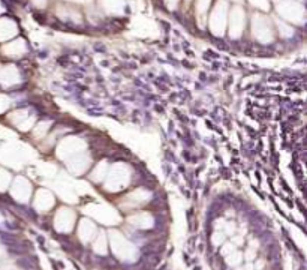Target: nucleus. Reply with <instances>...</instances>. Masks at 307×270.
I'll return each mask as SVG.
<instances>
[{
  "mask_svg": "<svg viewBox=\"0 0 307 270\" xmlns=\"http://www.w3.org/2000/svg\"><path fill=\"white\" fill-rule=\"evenodd\" d=\"M9 119H11L12 125H15L17 128H20V129H23V131H26V125H24V123H27L28 128H32V126L35 125V123H33V122H35V117H33V116H30V114L27 113V110H18V111L9 114Z\"/></svg>",
  "mask_w": 307,
  "mask_h": 270,
  "instance_id": "1",
  "label": "nucleus"
},
{
  "mask_svg": "<svg viewBox=\"0 0 307 270\" xmlns=\"http://www.w3.org/2000/svg\"><path fill=\"white\" fill-rule=\"evenodd\" d=\"M17 33V26L8 18H0V42L9 41Z\"/></svg>",
  "mask_w": 307,
  "mask_h": 270,
  "instance_id": "2",
  "label": "nucleus"
},
{
  "mask_svg": "<svg viewBox=\"0 0 307 270\" xmlns=\"http://www.w3.org/2000/svg\"><path fill=\"white\" fill-rule=\"evenodd\" d=\"M20 77H18V72L14 66H6L0 71V83L3 86H12L15 83H18Z\"/></svg>",
  "mask_w": 307,
  "mask_h": 270,
  "instance_id": "3",
  "label": "nucleus"
},
{
  "mask_svg": "<svg viewBox=\"0 0 307 270\" xmlns=\"http://www.w3.org/2000/svg\"><path fill=\"white\" fill-rule=\"evenodd\" d=\"M24 50H26V44H24L23 39L11 41V42H8V44L2 48L3 54H5V56H11V57H12V56H20V54H23Z\"/></svg>",
  "mask_w": 307,
  "mask_h": 270,
  "instance_id": "4",
  "label": "nucleus"
},
{
  "mask_svg": "<svg viewBox=\"0 0 307 270\" xmlns=\"http://www.w3.org/2000/svg\"><path fill=\"white\" fill-rule=\"evenodd\" d=\"M9 182H11V174L5 168H0V191H5L9 186Z\"/></svg>",
  "mask_w": 307,
  "mask_h": 270,
  "instance_id": "5",
  "label": "nucleus"
},
{
  "mask_svg": "<svg viewBox=\"0 0 307 270\" xmlns=\"http://www.w3.org/2000/svg\"><path fill=\"white\" fill-rule=\"evenodd\" d=\"M9 107V98H6L5 95H0V114L5 113Z\"/></svg>",
  "mask_w": 307,
  "mask_h": 270,
  "instance_id": "6",
  "label": "nucleus"
},
{
  "mask_svg": "<svg viewBox=\"0 0 307 270\" xmlns=\"http://www.w3.org/2000/svg\"><path fill=\"white\" fill-rule=\"evenodd\" d=\"M0 12H2V6H0Z\"/></svg>",
  "mask_w": 307,
  "mask_h": 270,
  "instance_id": "7",
  "label": "nucleus"
}]
</instances>
